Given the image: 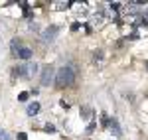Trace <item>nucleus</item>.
Here are the masks:
<instances>
[{
    "label": "nucleus",
    "instance_id": "1",
    "mask_svg": "<svg viewBox=\"0 0 148 140\" xmlns=\"http://www.w3.org/2000/svg\"><path fill=\"white\" fill-rule=\"evenodd\" d=\"M75 77H77V73H75V67H73V63H65L63 67H59V69H57L56 85L59 87V89L71 87V85L75 83Z\"/></svg>",
    "mask_w": 148,
    "mask_h": 140
},
{
    "label": "nucleus",
    "instance_id": "2",
    "mask_svg": "<svg viewBox=\"0 0 148 140\" xmlns=\"http://www.w3.org/2000/svg\"><path fill=\"white\" fill-rule=\"evenodd\" d=\"M56 71L51 65H44V69H42V75H40V83L44 85V87H49L51 83H56Z\"/></svg>",
    "mask_w": 148,
    "mask_h": 140
},
{
    "label": "nucleus",
    "instance_id": "3",
    "mask_svg": "<svg viewBox=\"0 0 148 140\" xmlns=\"http://www.w3.org/2000/svg\"><path fill=\"white\" fill-rule=\"evenodd\" d=\"M57 34H59V28H57V26H49V28H47L46 32L42 34V40H44L46 44H47V42H53Z\"/></svg>",
    "mask_w": 148,
    "mask_h": 140
},
{
    "label": "nucleus",
    "instance_id": "4",
    "mask_svg": "<svg viewBox=\"0 0 148 140\" xmlns=\"http://www.w3.org/2000/svg\"><path fill=\"white\" fill-rule=\"evenodd\" d=\"M14 75H20L22 79H28V77H30V67H28L26 63H20V65L14 69Z\"/></svg>",
    "mask_w": 148,
    "mask_h": 140
},
{
    "label": "nucleus",
    "instance_id": "5",
    "mask_svg": "<svg viewBox=\"0 0 148 140\" xmlns=\"http://www.w3.org/2000/svg\"><path fill=\"white\" fill-rule=\"evenodd\" d=\"M109 128H111V132H113L116 138H121L123 136V130H121V126H119V122L114 120V118H111V124H109Z\"/></svg>",
    "mask_w": 148,
    "mask_h": 140
},
{
    "label": "nucleus",
    "instance_id": "6",
    "mask_svg": "<svg viewBox=\"0 0 148 140\" xmlns=\"http://www.w3.org/2000/svg\"><path fill=\"white\" fill-rule=\"evenodd\" d=\"M40 109H42V107H40V103H30V105H28V111H26V113H28L30 117H36V115L40 113Z\"/></svg>",
    "mask_w": 148,
    "mask_h": 140
},
{
    "label": "nucleus",
    "instance_id": "7",
    "mask_svg": "<svg viewBox=\"0 0 148 140\" xmlns=\"http://www.w3.org/2000/svg\"><path fill=\"white\" fill-rule=\"evenodd\" d=\"M16 55H18V59H30L32 57V49H30V47H22Z\"/></svg>",
    "mask_w": 148,
    "mask_h": 140
},
{
    "label": "nucleus",
    "instance_id": "8",
    "mask_svg": "<svg viewBox=\"0 0 148 140\" xmlns=\"http://www.w3.org/2000/svg\"><path fill=\"white\" fill-rule=\"evenodd\" d=\"M10 49L14 51V53H18V51L22 49V42H20L18 38H14V40H12V44H10Z\"/></svg>",
    "mask_w": 148,
    "mask_h": 140
},
{
    "label": "nucleus",
    "instance_id": "9",
    "mask_svg": "<svg viewBox=\"0 0 148 140\" xmlns=\"http://www.w3.org/2000/svg\"><path fill=\"white\" fill-rule=\"evenodd\" d=\"M91 109L89 107H81V118H91Z\"/></svg>",
    "mask_w": 148,
    "mask_h": 140
},
{
    "label": "nucleus",
    "instance_id": "10",
    "mask_svg": "<svg viewBox=\"0 0 148 140\" xmlns=\"http://www.w3.org/2000/svg\"><path fill=\"white\" fill-rule=\"evenodd\" d=\"M109 124H111V118L103 113V115H101V126H103V128H109Z\"/></svg>",
    "mask_w": 148,
    "mask_h": 140
},
{
    "label": "nucleus",
    "instance_id": "11",
    "mask_svg": "<svg viewBox=\"0 0 148 140\" xmlns=\"http://www.w3.org/2000/svg\"><path fill=\"white\" fill-rule=\"evenodd\" d=\"M28 67H30V75H36L38 73V65L36 63H28Z\"/></svg>",
    "mask_w": 148,
    "mask_h": 140
},
{
    "label": "nucleus",
    "instance_id": "12",
    "mask_svg": "<svg viewBox=\"0 0 148 140\" xmlns=\"http://www.w3.org/2000/svg\"><path fill=\"white\" fill-rule=\"evenodd\" d=\"M0 140H12V138H10V134H8V132H4V130L0 128Z\"/></svg>",
    "mask_w": 148,
    "mask_h": 140
},
{
    "label": "nucleus",
    "instance_id": "13",
    "mask_svg": "<svg viewBox=\"0 0 148 140\" xmlns=\"http://www.w3.org/2000/svg\"><path fill=\"white\" fill-rule=\"evenodd\" d=\"M93 59H95V61H101L103 59V51H95V53H93Z\"/></svg>",
    "mask_w": 148,
    "mask_h": 140
},
{
    "label": "nucleus",
    "instance_id": "14",
    "mask_svg": "<svg viewBox=\"0 0 148 140\" xmlns=\"http://www.w3.org/2000/svg\"><path fill=\"white\" fill-rule=\"evenodd\" d=\"M28 95H30V93H20V95H18V101H22V103H24V101H28Z\"/></svg>",
    "mask_w": 148,
    "mask_h": 140
},
{
    "label": "nucleus",
    "instance_id": "15",
    "mask_svg": "<svg viewBox=\"0 0 148 140\" xmlns=\"http://www.w3.org/2000/svg\"><path fill=\"white\" fill-rule=\"evenodd\" d=\"M79 28H81V24H79V22H73V24H71V30H73V32H77Z\"/></svg>",
    "mask_w": 148,
    "mask_h": 140
},
{
    "label": "nucleus",
    "instance_id": "16",
    "mask_svg": "<svg viewBox=\"0 0 148 140\" xmlns=\"http://www.w3.org/2000/svg\"><path fill=\"white\" fill-rule=\"evenodd\" d=\"M95 126H97V124H95V122H91V124L87 126V132H93V130H95Z\"/></svg>",
    "mask_w": 148,
    "mask_h": 140
},
{
    "label": "nucleus",
    "instance_id": "17",
    "mask_svg": "<svg viewBox=\"0 0 148 140\" xmlns=\"http://www.w3.org/2000/svg\"><path fill=\"white\" fill-rule=\"evenodd\" d=\"M26 138H28V136H26V132H20V134H18V138H16V140H26Z\"/></svg>",
    "mask_w": 148,
    "mask_h": 140
},
{
    "label": "nucleus",
    "instance_id": "18",
    "mask_svg": "<svg viewBox=\"0 0 148 140\" xmlns=\"http://www.w3.org/2000/svg\"><path fill=\"white\" fill-rule=\"evenodd\" d=\"M46 132H56V128H53L51 124H47V126H46Z\"/></svg>",
    "mask_w": 148,
    "mask_h": 140
},
{
    "label": "nucleus",
    "instance_id": "19",
    "mask_svg": "<svg viewBox=\"0 0 148 140\" xmlns=\"http://www.w3.org/2000/svg\"><path fill=\"white\" fill-rule=\"evenodd\" d=\"M146 18H148V14H146Z\"/></svg>",
    "mask_w": 148,
    "mask_h": 140
}]
</instances>
